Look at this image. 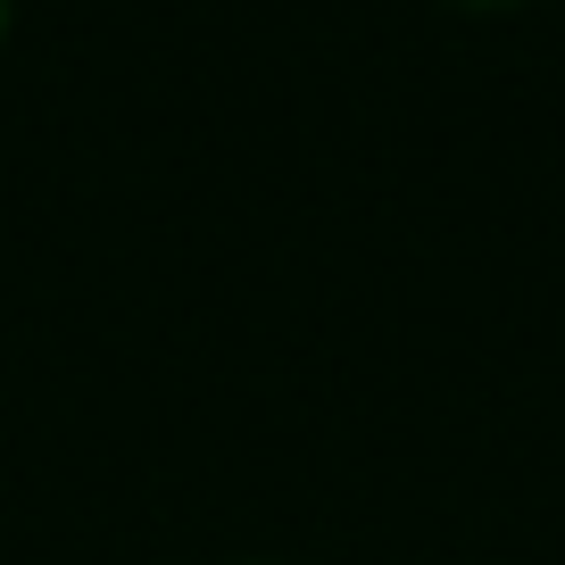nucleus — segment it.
I'll use <instances>...</instances> for the list:
<instances>
[{
    "label": "nucleus",
    "mask_w": 565,
    "mask_h": 565,
    "mask_svg": "<svg viewBox=\"0 0 565 565\" xmlns=\"http://www.w3.org/2000/svg\"><path fill=\"white\" fill-rule=\"evenodd\" d=\"M0 42H9V0H0Z\"/></svg>",
    "instance_id": "2"
},
{
    "label": "nucleus",
    "mask_w": 565,
    "mask_h": 565,
    "mask_svg": "<svg viewBox=\"0 0 565 565\" xmlns=\"http://www.w3.org/2000/svg\"><path fill=\"white\" fill-rule=\"evenodd\" d=\"M242 565H275V557H242Z\"/></svg>",
    "instance_id": "3"
},
{
    "label": "nucleus",
    "mask_w": 565,
    "mask_h": 565,
    "mask_svg": "<svg viewBox=\"0 0 565 565\" xmlns=\"http://www.w3.org/2000/svg\"><path fill=\"white\" fill-rule=\"evenodd\" d=\"M458 9H515V0H458Z\"/></svg>",
    "instance_id": "1"
}]
</instances>
